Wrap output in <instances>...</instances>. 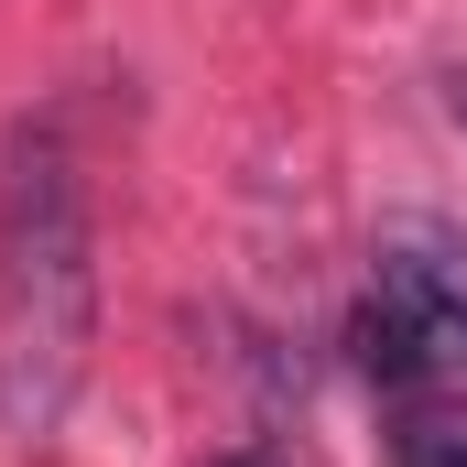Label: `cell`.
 I'll use <instances>...</instances> for the list:
<instances>
[{"label":"cell","mask_w":467,"mask_h":467,"mask_svg":"<svg viewBox=\"0 0 467 467\" xmlns=\"http://www.w3.org/2000/svg\"><path fill=\"white\" fill-rule=\"evenodd\" d=\"M348 358L380 391H435V369H467V261L446 239H391L348 316Z\"/></svg>","instance_id":"7a4b0ae2"},{"label":"cell","mask_w":467,"mask_h":467,"mask_svg":"<svg viewBox=\"0 0 467 467\" xmlns=\"http://www.w3.org/2000/svg\"><path fill=\"white\" fill-rule=\"evenodd\" d=\"M391 467H467V391H402L380 424Z\"/></svg>","instance_id":"3957f363"},{"label":"cell","mask_w":467,"mask_h":467,"mask_svg":"<svg viewBox=\"0 0 467 467\" xmlns=\"http://www.w3.org/2000/svg\"><path fill=\"white\" fill-rule=\"evenodd\" d=\"M207 467H283L272 446H229V457H207Z\"/></svg>","instance_id":"277c9868"},{"label":"cell","mask_w":467,"mask_h":467,"mask_svg":"<svg viewBox=\"0 0 467 467\" xmlns=\"http://www.w3.org/2000/svg\"><path fill=\"white\" fill-rule=\"evenodd\" d=\"M99 348V207L66 119L0 130V435L44 457Z\"/></svg>","instance_id":"6da1fadb"}]
</instances>
